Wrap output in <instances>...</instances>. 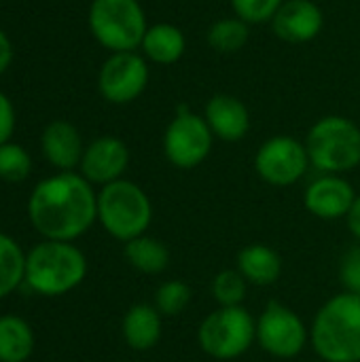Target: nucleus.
Returning a JSON list of instances; mask_svg holds the SVG:
<instances>
[{
    "label": "nucleus",
    "mask_w": 360,
    "mask_h": 362,
    "mask_svg": "<svg viewBox=\"0 0 360 362\" xmlns=\"http://www.w3.org/2000/svg\"><path fill=\"white\" fill-rule=\"evenodd\" d=\"M28 214L36 231L47 240L72 242L98 218V197L87 178L62 172L34 187Z\"/></svg>",
    "instance_id": "obj_1"
},
{
    "label": "nucleus",
    "mask_w": 360,
    "mask_h": 362,
    "mask_svg": "<svg viewBox=\"0 0 360 362\" xmlns=\"http://www.w3.org/2000/svg\"><path fill=\"white\" fill-rule=\"evenodd\" d=\"M310 339L325 362H360V295L329 299L312 322Z\"/></svg>",
    "instance_id": "obj_2"
},
{
    "label": "nucleus",
    "mask_w": 360,
    "mask_h": 362,
    "mask_svg": "<svg viewBox=\"0 0 360 362\" xmlns=\"http://www.w3.org/2000/svg\"><path fill=\"white\" fill-rule=\"evenodd\" d=\"M87 276L85 255L70 242L47 240L25 257V280L30 291L45 297H59L74 291Z\"/></svg>",
    "instance_id": "obj_3"
},
{
    "label": "nucleus",
    "mask_w": 360,
    "mask_h": 362,
    "mask_svg": "<svg viewBox=\"0 0 360 362\" xmlns=\"http://www.w3.org/2000/svg\"><path fill=\"white\" fill-rule=\"evenodd\" d=\"M98 221L117 240L129 242L144 235L153 221V206L149 195L129 180H115L104 185L98 195Z\"/></svg>",
    "instance_id": "obj_4"
},
{
    "label": "nucleus",
    "mask_w": 360,
    "mask_h": 362,
    "mask_svg": "<svg viewBox=\"0 0 360 362\" xmlns=\"http://www.w3.org/2000/svg\"><path fill=\"white\" fill-rule=\"evenodd\" d=\"M306 148L320 172H350L360 163L359 125L346 117H325L310 129Z\"/></svg>",
    "instance_id": "obj_5"
},
{
    "label": "nucleus",
    "mask_w": 360,
    "mask_h": 362,
    "mask_svg": "<svg viewBox=\"0 0 360 362\" xmlns=\"http://www.w3.org/2000/svg\"><path fill=\"white\" fill-rule=\"evenodd\" d=\"M89 28L95 40L112 53L134 51L149 30L138 0H93Z\"/></svg>",
    "instance_id": "obj_6"
},
{
    "label": "nucleus",
    "mask_w": 360,
    "mask_h": 362,
    "mask_svg": "<svg viewBox=\"0 0 360 362\" xmlns=\"http://www.w3.org/2000/svg\"><path fill=\"white\" fill-rule=\"evenodd\" d=\"M257 339V322L242 305L219 308L208 314L197 331L199 348L216 361H233L250 350Z\"/></svg>",
    "instance_id": "obj_7"
},
{
    "label": "nucleus",
    "mask_w": 360,
    "mask_h": 362,
    "mask_svg": "<svg viewBox=\"0 0 360 362\" xmlns=\"http://www.w3.org/2000/svg\"><path fill=\"white\" fill-rule=\"evenodd\" d=\"M257 341L276 358H295L308 346V329L291 308L272 301L257 320Z\"/></svg>",
    "instance_id": "obj_8"
},
{
    "label": "nucleus",
    "mask_w": 360,
    "mask_h": 362,
    "mask_svg": "<svg viewBox=\"0 0 360 362\" xmlns=\"http://www.w3.org/2000/svg\"><path fill=\"white\" fill-rule=\"evenodd\" d=\"M212 136L214 134L210 132L206 119L189 110H180L163 136V151L168 161L180 170L197 168L210 155Z\"/></svg>",
    "instance_id": "obj_9"
},
{
    "label": "nucleus",
    "mask_w": 360,
    "mask_h": 362,
    "mask_svg": "<svg viewBox=\"0 0 360 362\" xmlns=\"http://www.w3.org/2000/svg\"><path fill=\"white\" fill-rule=\"evenodd\" d=\"M310 155L306 144L291 136H276L263 142L255 157L259 176L274 187L295 185L308 170Z\"/></svg>",
    "instance_id": "obj_10"
},
{
    "label": "nucleus",
    "mask_w": 360,
    "mask_h": 362,
    "mask_svg": "<svg viewBox=\"0 0 360 362\" xmlns=\"http://www.w3.org/2000/svg\"><path fill=\"white\" fill-rule=\"evenodd\" d=\"M149 83V66L134 51L112 53L98 76V87L104 100L112 104L134 102Z\"/></svg>",
    "instance_id": "obj_11"
},
{
    "label": "nucleus",
    "mask_w": 360,
    "mask_h": 362,
    "mask_svg": "<svg viewBox=\"0 0 360 362\" xmlns=\"http://www.w3.org/2000/svg\"><path fill=\"white\" fill-rule=\"evenodd\" d=\"M129 163V151L125 142L112 136H104L93 140L81 159V172L83 178L95 185H110L115 180H121V174L125 172Z\"/></svg>",
    "instance_id": "obj_12"
},
{
    "label": "nucleus",
    "mask_w": 360,
    "mask_h": 362,
    "mask_svg": "<svg viewBox=\"0 0 360 362\" xmlns=\"http://www.w3.org/2000/svg\"><path fill=\"white\" fill-rule=\"evenodd\" d=\"M356 202V193L352 185L339 176H320L316 178L303 197V204L308 212H312L318 218L325 221H335L342 216H348L352 206Z\"/></svg>",
    "instance_id": "obj_13"
},
{
    "label": "nucleus",
    "mask_w": 360,
    "mask_h": 362,
    "mask_svg": "<svg viewBox=\"0 0 360 362\" xmlns=\"http://www.w3.org/2000/svg\"><path fill=\"white\" fill-rule=\"evenodd\" d=\"M323 11L312 0H286L272 19L276 36L286 42H308L316 38L323 30Z\"/></svg>",
    "instance_id": "obj_14"
},
{
    "label": "nucleus",
    "mask_w": 360,
    "mask_h": 362,
    "mask_svg": "<svg viewBox=\"0 0 360 362\" xmlns=\"http://www.w3.org/2000/svg\"><path fill=\"white\" fill-rule=\"evenodd\" d=\"M206 123L216 138L238 142L250 129V115L238 98L219 93L206 106Z\"/></svg>",
    "instance_id": "obj_15"
},
{
    "label": "nucleus",
    "mask_w": 360,
    "mask_h": 362,
    "mask_svg": "<svg viewBox=\"0 0 360 362\" xmlns=\"http://www.w3.org/2000/svg\"><path fill=\"white\" fill-rule=\"evenodd\" d=\"M40 144L47 161L62 172L79 165L85 153L79 129L68 121H51L42 132Z\"/></svg>",
    "instance_id": "obj_16"
},
{
    "label": "nucleus",
    "mask_w": 360,
    "mask_h": 362,
    "mask_svg": "<svg viewBox=\"0 0 360 362\" xmlns=\"http://www.w3.org/2000/svg\"><path fill=\"white\" fill-rule=\"evenodd\" d=\"M123 339L136 352L155 348L161 339V314L157 308L138 303L132 305L123 318Z\"/></svg>",
    "instance_id": "obj_17"
},
{
    "label": "nucleus",
    "mask_w": 360,
    "mask_h": 362,
    "mask_svg": "<svg viewBox=\"0 0 360 362\" xmlns=\"http://www.w3.org/2000/svg\"><path fill=\"white\" fill-rule=\"evenodd\" d=\"M238 272L257 286H269L278 282L282 274L280 255L265 244H248L238 252Z\"/></svg>",
    "instance_id": "obj_18"
},
{
    "label": "nucleus",
    "mask_w": 360,
    "mask_h": 362,
    "mask_svg": "<svg viewBox=\"0 0 360 362\" xmlns=\"http://www.w3.org/2000/svg\"><path fill=\"white\" fill-rule=\"evenodd\" d=\"M187 47L185 34L172 23L151 25L142 38L144 53L157 64H174L182 57Z\"/></svg>",
    "instance_id": "obj_19"
},
{
    "label": "nucleus",
    "mask_w": 360,
    "mask_h": 362,
    "mask_svg": "<svg viewBox=\"0 0 360 362\" xmlns=\"http://www.w3.org/2000/svg\"><path fill=\"white\" fill-rule=\"evenodd\" d=\"M125 259L134 269L149 276H157L168 269L170 250L163 242L149 235H140L125 242Z\"/></svg>",
    "instance_id": "obj_20"
},
{
    "label": "nucleus",
    "mask_w": 360,
    "mask_h": 362,
    "mask_svg": "<svg viewBox=\"0 0 360 362\" xmlns=\"http://www.w3.org/2000/svg\"><path fill=\"white\" fill-rule=\"evenodd\" d=\"M34 350V335L17 316L0 318V362H25Z\"/></svg>",
    "instance_id": "obj_21"
},
{
    "label": "nucleus",
    "mask_w": 360,
    "mask_h": 362,
    "mask_svg": "<svg viewBox=\"0 0 360 362\" xmlns=\"http://www.w3.org/2000/svg\"><path fill=\"white\" fill-rule=\"evenodd\" d=\"M25 280V255L19 244L0 233V299L17 291Z\"/></svg>",
    "instance_id": "obj_22"
},
{
    "label": "nucleus",
    "mask_w": 360,
    "mask_h": 362,
    "mask_svg": "<svg viewBox=\"0 0 360 362\" xmlns=\"http://www.w3.org/2000/svg\"><path fill=\"white\" fill-rule=\"evenodd\" d=\"M248 40V23L240 17L221 19L208 32V42L219 53H236Z\"/></svg>",
    "instance_id": "obj_23"
},
{
    "label": "nucleus",
    "mask_w": 360,
    "mask_h": 362,
    "mask_svg": "<svg viewBox=\"0 0 360 362\" xmlns=\"http://www.w3.org/2000/svg\"><path fill=\"white\" fill-rule=\"evenodd\" d=\"M212 295L221 308L242 305L246 297V278L238 269H225L212 280Z\"/></svg>",
    "instance_id": "obj_24"
},
{
    "label": "nucleus",
    "mask_w": 360,
    "mask_h": 362,
    "mask_svg": "<svg viewBox=\"0 0 360 362\" xmlns=\"http://www.w3.org/2000/svg\"><path fill=\"white\" fill-rule=\"evenodd\" d=\"M191 303V288L180 280H168L157 288L155 308L161 316H180Z\"/></svg>",
    "instance_id": "obj_25"
},
{
    "label": "nucleus",
    "mask_w": 360,
    "mask_h": 362,
    "mask_svg": "<svg viewBox=\"0 0 360 362\" xmlns=\"http://www.w3.org/2000/svg\"><path fill=\"white\" fill-rule=\"evenodd\" d=\"M32 170V159L28 151L19 144L6 142L0 146V178L6 182H21Z\"/></svg>",
    "instance_id": "obj_26"
},
{
    "label": "nucleus",
    "mask_w": 360,
    "mask_h": 362,
    "mask_svg": "<svg viewBox=\"0 0 360 362\" xmlns=\"http://www.w3.org/2000/svg\"><path fill=\"white\" fill-rule=\"evenodd\" d=\"M284 0H231L233 11L246 23H263L274 19Z\"/></svg>",
    "instance_id": "obj_27"
},
{
    "label": "nucleus",
    "mask_w": 360,
    "mask_h": 362,
    "mask_svg": "<svg viewBox=\"0 0 360 362\" xmlns=\"http://www.w3.org/2000/svg\"><path fill=\"white\" fill-rule=\"evenodd\" d=\"M339 282L344 284L346 293L360 295V244L344 255L339 265Z\"/></svg>",
    "instance_id": "obj_28"
},
{
    "label": "nucleus",
    "mask_w": 360,
    "mask_h": 362,
    "mask_svg": "<svg viewBox=\"0 0 360 362\" xmlns=\"http://www.w3.org/2000/svg\"><path fill=\"white\" fill-rule=\"evenodd\" d=\"M15 129V108L11 100L0 91V146L6 144Z\"/></svg>",
    "instance_id": "obj_29"
},
{
    "label": "nucleus",
    "mask_w": 360,
    "mask_h": 362,
    "mask_svg": "<svg viewBox=\"0 0 360 362\" xmlns=\"http://www.w3.org/2000/svg\"><path fill=\"white\" fill-rule=\"evenodd\" d=\"M11 59H13V45L8 40V36L0 30V76L11 66Z\"/></svg>",
    "instance_id": "obj_30"
},
{
    "label": "nucleus",
    "mask_w": 360,
    "mask_h": 362,
    "mask_svg": "<svg viewBox=\"0 0 360 362\" xmlns=\"http://www.w3.org/2000/svg\"><path fill=\"white\" fill-rule=\"evenodd\" d=\"M346 218H348V227H350L352 235L360 242V195H356V202H354V206Z\"/></svg>",
    "instance_id": "obj_31"
}]
</instances>
